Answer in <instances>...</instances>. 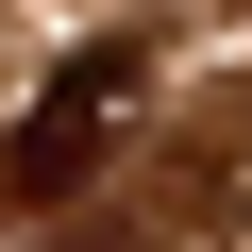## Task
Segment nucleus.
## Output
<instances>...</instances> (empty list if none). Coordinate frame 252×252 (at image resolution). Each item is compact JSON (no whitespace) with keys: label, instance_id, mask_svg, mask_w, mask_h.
Returning a JSON list of instances; mask_svg holds the SVG:
<instances>
[{"label":"nucleus","instance_id":"nucleus-1","mask_svg":"<svg viewBox=\"0 0 252 252\" xmlns=\"http://www.w3.org/2000/svg\"><path fill=\"white\" fill-rule=\"evenodd\" d=\"M135 84H152V67L118 51V34H101V51H67V67L34 84V118H17V152H0V202H67V185H84V152L135 118Z\"/></svg>","mask_w":252,"mask_h":252}]
</instances>
